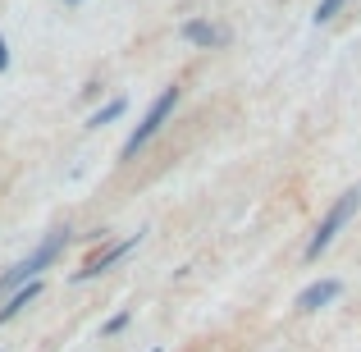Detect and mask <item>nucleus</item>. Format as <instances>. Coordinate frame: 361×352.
I'll return each instance as SVG.
<instances>
[{
	"label": "nucleus",
	"mask_w": 361,
	"mask_h": 352,
	"mask_svg": "<svg viewBox=\"0 0 361 352\" xmlns=\"http://www.w3.org/2000/svg\"><path fill=\"white\" fill-rule=\"evenodd\" d=\"M9 69V46H5V32H0V73Z\"/></svg>",
	"instance_id": "9b49d317"
},
{
	"label": "nucleus",
	"mask_w": 361,
	"mask_h": 352,
	"mask_svg": "<svg viewBox=\"0 0 361 352\" xmlns=\"http://www.w3.org/2000/svg\"><path fill=\"white\" fill-rule=\"evenodd\" d=\"M357 206H361V183H357V188H348V193L325 211V220L316 224V233H311V243H307V265H311V261H320V252H329V243H334L338 229H343V224L357 215Z\"/></svg>",
	"instance_id": "f03ea898"
},
{
	"label": "nucleus",
	"mask_w": 361,
	"mask_h": 352,
	"mask_svg": "<svg viewBox=\"0 0 361 352\" xmlns=\"http://www.w3.org/2000/svg\"><path fill=\"white\" fill-rule=\"evenodd\" d=\"M338 293H343V284H338V279H316V284H307V289L298 293V302H293V307H298L302 316H311V311L329 307V302H334Z\"/></svg>",
	"instance_id": "39448f33"
},
{
	"label": "nucleus",
	"mask_w": 361,
	"mask_h": 352,
	"mask_svg": "<svg viewBox=\"0 0 361 352\" xmlns=\"http://www.w3.org/2000/svg\"><path fill=\"white\" fill-rule=\"evenodd\" d=\"M338 5H343V0H320L316 5V23H329V18L338 14Z\"/></svg>",
	"instance_id": "1a4fd4ad"
},
{
	"label": "nucleus",
	"mask_w": 361,
	"mask_h": 352,
	"mask_svg": "<svg viewBox=\"0 0 361 352\" xmlns=\"http://www.w3.org/2000/svg\"><path fill=\"white\" fill-rule=\"evenodd\" d=\"M37 298H42V279H32V284H23V289H14V293L5 298V307H0V325H9V320H14L18 311L27 307V302H37Z\"/></svg>",
	"instance_id": "0eeeda50"
},
{
	"label": "nucleus",
	"mask_w": 361,
	"mask_h": 352,
	"mask_svg": "<svg viewBox=\"0 0 361 352\" xmlns=\"http://www.w3.org/2000/svg\"><path fill=\"white\" fill-rule=\"evenodd\" d=\"M142 243V233H133V238H123V243H115V247H106V252L101 256H92L87 265H82V270H73V284H87V279H101V274L110 270V265H119L123 256L133 252V247Z\"/></svg>",
	"instance_id": "20e7f679"
},
{
	"label": "nucleus",
	"mask_w": 361,
	"mask_h": 352,
	"mask_svg": "<svg viewBox=\"0 0 361 352\" xmlns=\"http://www.w3.org/2000/svg\"><path fill=\"white\" fill-rule=\"evenodd\" d=\"M64 233H69V229H55V233L46 238L42 247H32V252H27L23 261H14V265H9V270L0 274V293H14V289H23V284H32L37 274H42L46 265H51L55 256L64 252Z\"/></svg>",
	"instance_id": "f257e3e1"
},
{
	"label": "nucleus",
	"mask_w": 361,
	"mask_h": 352,
	"mask_svg": "<svg viewBox=\"0 0 361 352\" xmlns=\"http://www.w3.org/2000/svg\"><path fill=\"white\" fill-rule=\"evenodd\" d=\"M151 352H160V348H151Z\"/></svg>",
	"instance_id": "ddd939ff"
},
{
	"label": "nucleus",
	"mask_w": 361,
	"mask_h": 352,
	"mask_svg": "<svg viewBox=\"0 0 361 352\" xmlns=\"http://www.w3.org/2000/svg\"><path fill=\"white\" fill-rule=\"evenodd\" d=\"M64 5H82V0H64Z\"/></svg>",
	"instance_id": "f8f14e48"
},
{
	"label": "nucleus",
	"mask_w": 361,
	"mask_h": 352,
	"mask_svg": "<svg viewBox=\"0 0 361 352\" xmlns=\"http://www.w3.org/2000/svg\"><path fill=\"white\" fill-rule=\"evenodd\" d=\"M123 110H128V101H123V97H115V101H110V106H101V110H97V115H92V119H87V128H101V123H110V119H119V115H123Z\"/></svg>",
	"instance_id": "6e6552de"
},
{
	"label": "nucleus",
	"mask_w": 361,
	"mask_h": 352,
	"mask_svg": "<svg viewBox=\"0 0 361 352\" xmlns=\"http://www.w3.org/2000/svg\"><path fill=\"white\" fill-rule=\"evenodd\" d=\"M123 325H128V311H119V316H115V320H106V329H101V334H106V339H110V334H119V329H123Z\"/></svg>",
	"instance_id": "9d476101"
},
{
	"label": "nucleus",
	"mask_w": 361,
	"mask_h": 352,
	"mask_svg": "<svg viewBox=\"0 0 361 352\" xmlns=\"http://www.w3.org/2000/svg\"><path fill=\"white\" fill-rule=\"evenodd\" d=\"M178 37H183V42H192V46H206V51H211V46H224V42H229V28L206 23V18H188V23L178 28Z\"/></svg>",
	"instance_id": "423d86ee"
},
{
	"label": "nucleus",
	"mask_w": 361,
	"mask_h": 352,
	"mask_svg": "<svg viewBox=\"0 0 361 352\" xmlns=\"http://www.w3.org/2000/svg\"><path fill=\"white\" fill-rule=\"evenodd\" d=\"M178 97H183V92H178V87H165V92H160L156 101H151V110H147V115H142V123H137V128L128 133V142H123V147H119V160H133V156H137V151L147 147L151 138H156L160 128H165V119L174 115Z\"/></svg>",
	"instance_id": "7ed1b4c3"
}]
</instances>
